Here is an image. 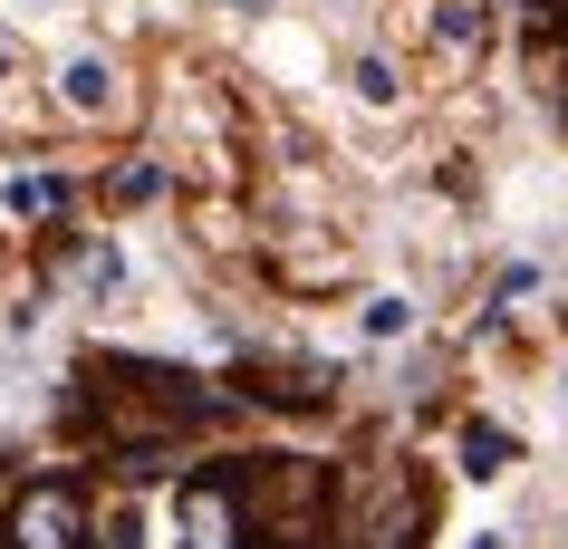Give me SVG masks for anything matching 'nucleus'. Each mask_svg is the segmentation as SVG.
Masks as SVG:
<instances>
[{
  "mask_svg": "<svg viewBox=\"0 0 568 549\" xmlns=\"http://www.w3.org/2000/svg\"><path fill=\"white\" fill-rule=\"evenodd\" d=\"M212 415H222V396H212L203 376L164 366V357H106V347H97V357L78 366V425H88L125 472H164V444L203 434Z\"/></svg>",
  "mask_w": 568,
  "mask_h": 549,
  "instance_id": "f257e3e1",
  "label": "nucleus"
},
{
  "mask_svg": "<svg viewBox=\"0 0 568 549\" xmlns=\"http://www.w3.org/2000/svg\"><path fill=\"white\" fill-rule=\"evenodd\" d=\"M241 482V520H251V549H318L328 540V462H300V454H241L232 462Z\"/></svg>",
  "mask_w": 568,
  "mask_h": 549,
  "instance_id": "f03ea898",
  "label": "nucleus"
},
{
  "mask_svg": "<svg viewBox=\"0 0 568 549\" xmlns=\"http://www.w3.org/2000/svg\"><path fill=\"white\" fill-rule=\"evenodd\" d=\"M328 540L347 549H415L424 540V482L405 454H376V462H347L328 482Z\"/></svg>",
  "mask_w": 568,
  "mask_h": 549,
  "instance_id": "7ed1b4c3",
  "label": "nucleus"
},
{
  "mask_svg": "<svg viewBox=\"0 0 568 549\" xmlns=\"http://www.w3.org/2000/svg\"><path fill=\"white\" fill-rule=\"evenodd\" d=\"M0 549H97L88 491L68 482V472H39L30 491H10V511H0Z\"/></svg>",
  "mask_w": 568,
  "mask_h": 549,
  "instance_id": "20e7f679",
  "label": "nucleus"
},
{
  "mask_svg": "<svg viewBox=\"0 0 568 549\" xmlns=\"http://www.w3.org/2000/svg\"><path fill=\"white\" fill-rule=\"evenodd\" d=\"M174 540H183V549H251V520H241L232 462H222V472H193V482L174 491Z\"/></svg>",
  "mask_w": 568,
  "mask_h": 549,
  "instance_id": "39448f33",
  "label": "nucleus"
},
{
  "mask_svg": "<svg viewBox=\"0 0 568 549\" xmlns=\"http://www.w3.org/2000/svg\"><path fill=\"white\" fill-rule=\"evenodd\" d=\"M241 386L261 405H328L337 396V366H318V357H261V366H241Z\"/></svg>",
  "mask_w": 568,
  "mask_h": 549,
  "instance_id": "423d86ee",
  "label": "nucleus"
},
{
  "mask_svg": "<svg viewBox=\"0 0 568 549\" xmlns=\"http://www.w3.org/2000/svg\"><path fill=\"white\" fill-rule=\"evenodd\" d=\"M59 96L78 106V116H106V106H116V68H106V59H68L59 68Z\"/></svg>",
  "mask_w": 568,
  "mask_h": 549,
  "instance_id": "0eeeda50",
  "label": "nucleus"
},
{
  "mask_svg": "<svg viewBox=\"0 0 568 549\" xmlns=\"http://www.w3.org/2000/svg\"><path fill=\"white\" fill-rule=\"evenodd\" d=\"M10 213L20 222H59L68 213V174H10Z\"/></svg>",
  "mask_w": 568,
  "mask_h": 549,
  "instance_id": "6e6552de",
  "label": "nucleus"
},
{
  "mask_svg": "<svg viewBox=\"0 0 568 549\" xmlns=\"http://www.w3.org/2000/svg\"><path fill=\"white\" fill-rule=\"evenodd\" d=\"M501 462H510V434L501 425H463V472H473V482H491Z\"/></svg>",
  "mask_w": 568,
  "mask_h": 549,
  "instance_id": "1a4fd4ad",
  "label": "nucleus"
},
{
  "mask_svg": "<svg viewBox=\"0 0 568 549\" xmlns=\"http://www.w3.org/2000/svg\"><path fill=\"white\" fill-rule=\"evenodd\" d=\"M434 39L444 49H481V0H444L434 10Z\"/></svg>",
  "mask_w": 568,
  "mask_h": 549,
  "instance_id": "9d476101",
  "label": "nucleus"
},
{
  "mask_svg": "<svg viewBox=\"0 0 568 549\" xmlns=\"http://www.w3.org/2000/svg\"><path fill=\"white\" fill-rule=\"evenodd\" d=\"M106 193H116V203H154V193H164V164H116Z\"/></svg>",
  "mask_w": 568,
  "mask_h": 549,
  "instance_id": "9b49d317",
  "label": "nucleus"
},
{
  "mask_svg": "<svg viewBox=\"0 0 568 549\" xmlns=\"http://www.w3.org/2000/svg\"><path fill=\"white\" fill-rule=\"evenodd\" d=\"M357 96H366V106H395V96H405L395 59H357Z\"/></svg>",
  "mask_w": 568,
  "mask_h": 549,
  "instance_id": "f8f14e48",
  "label": "nucleus"
},
{
  "mask_svg": "<svg viewBox=\"0 0 568 549\" xmlns=\"http://www.w3.org/2000/svg\"><path fill=\"white\" fill-rule=\"evenodd\" d=\"M405 328H415V308H405V299H366V337H405Z\"/></svg>",
  "mask_w": 568,
  "mask_h": 549,
  "instance_id": "ddd939ff",
  "label": "nucleus"
},
{
  "mask_svg": "<svg viewBox=\"0 0 568 549\" xmlns=\"http://www.w3.org/2000/svg\"><path fill=\"white\" fill-rule=\"evenodd\" d=\"M530 30L549 39V49H568V0H530Z\"/></svg>",
  "mask_w": 568,
  "mask_h": 549,
  "instance_id": "4468645a",
  "label": "nucleus"
},
{
  "mask_svg": "<svg viewBox=\"0 0 568 549\" xmlns=\"http://www.w3.org/2000/svg\"><path fill=\"white\" fill-rule=\"evenodd\" d=\"M539 88H549V106H559V125H568V49H549V78H539Z\"/></svg>",
  "mask_w": 568,
  "mask_h": 549,
  "instance_id": "2eb2a0df",
  "label": "nucleus"
},
{
  "mask_svg": "<svg viewBox=\"0 0 568 549\" xmlns=\"http://www.w3.org/2000/svg\"><path fill=\"white\" fill-rule=\"evenodd\" d=\"M232 10H270V0H232Z\"/></svg>",
  "mask_w": 568,
  "mask_h": 549,
  "instance_id": "dca6fc26",
  "label": "nucleus"
},
{
  "mask_svg": "<svg viewBox=\"0 0 568 549\" xmlns=\"http://www.w3.org/2000/svg\"><path fill=\"white\" fill-rule=\"evenodd\" d=\"M0 78H10V49H0Z\"/></svg>",
  "mask_w": 568,
  "mask_h": 549,
  "instance_id": "f3484780",
  "label": "nucleus"
}]
</instances>
